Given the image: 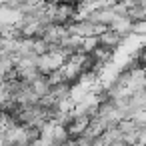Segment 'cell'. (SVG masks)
Wrapping results in <instances>:
<instances>
[{"mask_svg":"<svg viewBox=\"0 0 146 146\" xmlns=\"http://www.w3.org/2000/svg\"><path fill=\"white\" fill-rule=\"evenodd\" d=\"M92 122V116L90 114H72V120L66 124L68 126V132H70V138H78L84 134V130L90 126Z\"/></svg>","mask_w":146,"mask_h":146,"instance_id":"6da1fadb","label":"cell"},{"mask_svg":"<svg viewBox=\"0 0 146 146\" xmlns=\"http://www.w3.org/2000/svg\"><path fill=\"white\" fill-rule=\"evenodd\" d=\"M98 38H100V44H104V46H108V48H112V50H116V48H118L120 44H124V40H126L124 36H120L118 32H114V30H110V28H108L106 32H102Z\"/></svg>","mask_w":146,"mask_h":146,"instance_id":"7a4b0ae2","label":"cell"}]
</instances>
